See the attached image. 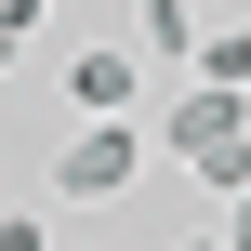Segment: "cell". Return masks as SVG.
I'll use <instances>...</instances> for the list:
<instances>
[{
	"label": "cell",
	"mask_w": 251,
	"mask_h": 251,
	"mask_svg": "<svg viewBox=\"0 0 251 251\" xmlns=\"http://www.w3.org/2000/svg\"><path fill=\"white\" fill-rule=\"evenodd\" d=\"M159 146L212 185V199H238L251 185V93H212V79H185L172 93V119H159Z\"/></svg>",
	"instance_id": "6da1fadb"
},
{
	"label": "cell",
	"mask_w": 251,
	"mask_h": 251,
	"mask_svg": "<svg viewBox=\"0 0 251 251\" xmlns=\"http://www.w3.org/2000/svg\"><path fill=\"white\" fill-rule=\"evenodd\" d=\"M66 251H106V238H66Z\"/></svg>",
	"instance_id": "8fae6325"
},
{
	"label": "cell",
	"mask_w": 251,
	"mask_h": 251,
	"mask_svg": "<svg viewBox=\"0 0 251 251\" xmlns=\"http://www.w3.org/2000/svg\"><path fill=\"white\" fill-rule=\"evenodd\" d=\"M225 251H251V185H238V199H225Z\"/></svg>",
	"instance_id": "ba28073f"
},
{
	"label": "cell",
	"mask_w": 251,
	"mask_h": 251,
	"mask_svg": "<svg viewBox=\"0 0 251 251\" xmlns=\"http://www.w3.org/2000/svg\"><path fill=\"white\" fill-rule=\"evenodd\" d=\"M53 26V0H0V40H40Z\"/></svg>",
	"instance_id": "8992f818"
},
{
	"label": "cell",
	"mask_w": 251,
	"mask_h": 251,
	"mask_svg": "<svg viewBox=\"0 0 251 251\" xmlns=\"http://www.w3.org/2000/svg\"><path fill=\"white\" fill-rule=\"evenodd\" d=\"M185 79H212V93H251V26H199Z\"/></svg>",
	"instance_id": "277c9868"
},
{
	"label": "cell",
	"mask_w": 251,
	"mask_h": 251,
	"mask_svg": "<svg viewBox=\"0 0 251 251\" xmlns=\"http://www.w3.org/2000/svg\"><path fill=\"white\" fill-rule=\"evenodd\" d=\"M132 185H146V132H132V119H79V132H66V159H53V199L119 212Z\"/></svg>",
	"instance_id": "7a4b0ae2"
},
{
	"label": "cell",
	"mask_w": 251,
	"mask_h": 251,
	"mask_svg": "<svg viewBox=\"0 0 251 251\" xmlns=\"http://www.w3.org/2000/svg\"><path fill=\"white\" fill-rule=\"evenodd\" d=\"M13 66H26V40H0V79H13Z\"/></svg>",
	"instance_id": "9c48e42d"
},
{
	"label": "cell",
	"mask_w": 251,
	"mask_h": 251,
	"mask_svg": "<svg viewBox=\"0 0 251 251\" xmlns=\"http://www.w3.org/2000/svg\"><path fill=\"white\" fill-rule=\"evenodd\" d=\"M132 93H146L132 40H93V53H66V106H79V119H132Z\"/></svg>",
	"instance_id": "3957f363"
},
{
	"label": "cell",
	"mask_w": 251,
	"mask_h": 251,
	"mask_svg": "<svg viewBox=\"0 0 251 251\" xmlns=\"http://www.w3.org/2000/svg\"><path fill=\"white\" fill-rule=\"evenodd\" d=\"M172 251H225V225H212V238H172Z\"/></svg>",
	"instance_id": "30bf717a"
},
{
	"label": "cell",
	"mask_w": 251,
	"mask_h": 251,
	"mask_svg": "<svg viewBox=\"0 0 251 251\" xmlns=\"http://www.w3.org/2000/svg\"><path fill=\"white\" fill-rule=\"evenodd\" d=\"M0 251H53V225L40 212H0Z\"/></svg>",
	"instance_id": "52a82bcc"
},
{
	"label": "cell",
	"mask_w": 251,
	"mask_h": 251,
	"mask_svg": "<svg viewBox=\"0 0 251 251\" xmlns=\"http://www.w3.org/2000/svg\"><path fill=\"white\" fill-rule=\"evenodd\" d=\"M146 53L185 66V53H199V13H185V0H146Z\"/></svg>",
	"instance_id": "5b68a950"
}]
</instances>
